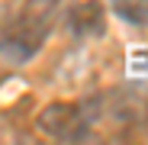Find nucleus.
<instances>
[{
  "label": "nucleus",
  "mask_w": 148,
  "mask_h": 145,
  "mask_svg": "<svg viewBox=\"0 0 148 145\" xmlns=\"http://www.w3.org/2000/svg\"><path fill=\"white\" fill-rule=\"evenodd\" d=\"M58 19V0H26L0 29V65H29L48 39Z\"/></svg>",
  "instance_id": "f257e3e1"
},
{
  "label": "nucleus",
  "mask_w": 148,
  "mask_h": 145,
  "mask_svg": "<svg viewBox=\"0 0 148 145\" xmlns=\"http://www.w3.org/2000/svg\"><path fill=\"white\" fill-rule=\"evenodd\" d=\"M90 129L93 132H110V135H132L148 123V103L132 90H106L84 103Z\"/></svg>",
  "instance_id": "f03ea898"
},
{
  "label": "nucleus",
  "mask_w": 148,
  "mask_h": 145,
  "mask_svg": "<svg viewBox=\"0 0 148 145\" xmlns=\"http://www.w3.org/2000/svg\"><path fill=\"white\" fill-rule=\"evenodd\" d=\"M36 129L48 139H55V142H87L93 135L84 103H64V100L48 103L45 110H39Z\"/></svg>",
  "instance_id": "7ed1b4c3"
},
{
  "label": "nucleus",
  "mask_w": 148,
  "mask_h": 145,
  "mask_svg": "<svg viewBox=\"0 0 148 145\" xmlns=\"http://www.w3.org/2000/svg\"><path fill=\"white\" fill-rule=\"evenodd\" d=\"M110 13L122 19L126 26H148V0H103Z\"/></svg>",
  "instance_id": "20e7f679"
}]
</instances>
